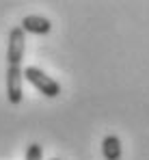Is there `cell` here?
I'll return each mask as SVG.
<instances>
[{"label": "cell", "mask_w": 149, "mask_h": 160, "mask_svg": "<svg viewBox=\"0 0 149 160\" xmlns=\"http://www.w3.org/2000/svg\"><path fill=\"white\" fill-rule=\"evenodd\" d=\"M26 52V32L20 26H13L9 32V46H7V61L9 65H20Z\"/></svg>", "instance_id": "3"}, {"label": "cell", "mask_w": 149, "mask_h": 160, "mask_svg": "<svg viewBox=\"0 0 149 160\" xmlns=\"http://www.w3.org/2000/svg\"><path fill=\"white\" fill-rule=\"evenodd\" d=\"M24 160H43V149L39 143H30L26 149V158Z\"/></svg>", "instance_id": "6"}, {"label": "cell", "mask_w": 149, "mask_h": 160, "mask_svg": "<svg viewBox=\"0 0 149 160\" xmlns=\"http://www.w3.org/2000/svg\"><path fill=\"white\" fill-rule=\"evenodd\" d=\"M22 72H24V78L28 80L41 95H46V98H58V95H61V84L52 78V76H48L43 69L30 65V67H26Z\"/></svg>", "instance_id": "1"}, {"label": "cell", "mask_w": 149, "mask_h": 160, "mask_svg": "<svg viewBox=\"0 0 149 160\" xmlns=\"http://www.w3.org/2000/svg\"><path fill=\"white\" fill-rule=\"evenodd\" d=\"M20 28L24 32H30V35H48L52 30V24L43 15H26L22 20V24H20Z\"/></svg>", "instance_id": "4"}, {"label": "cell", "mask_w": 149, "mask_h": 160, "mask_svg": "<svg viewBox=\"0 0 149 160\" xmlns=\"http://www.w3.org/2000/svg\"><path fill=\"white\" fill-rule=\"evenodd\" d=\"M121 141H119V136H115V134H108V136H104V141H102V154H104V160H121Z\"/></svg>", "instance_id": "5"}, {"label": "cell", "mask_w": 149, "mask_h": 160, "mask_svg": "<svg viewBox=\"0 0 149 160\" xmlns=\"http://www.w3.org/2000/svg\"><path fill=\"white\" fill-rule=\"evenodd\" d=\"M52 160H61V158H52Z\"/></svg>", "instance_id": "7"}, {"label": "cell", "mask_w": 149, "mask_h": 160, "mask_svg": "<svg viewBox=\"0 0 149 160\" xmlns=\"http://www.w3.org/2000/svg\"><path fill=\"white\" fill-rule=\"evenodd\" d=\"M22 82H24V72L20 65H9L7 67V98L13 106H17L24 98V89H22Z\"/></svg>", "instance_id": "2"}]
</instances>
